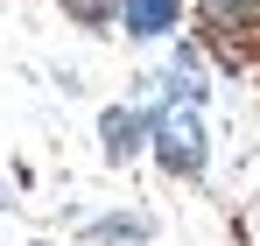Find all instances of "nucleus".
<instances>
[{
	"label": "nucleus",
	"mask_w": 260,
	"mask_h": 246,
	"mask_svg": "<svg viewBox=\"0 0 260 246\" xmlns=\"http://www.w3.org/2000/svg\"><path fill=\"white\" fill-rule=\"evenodd\" d=\"M155 162L169 176H204V120H197V106H169L155 120Z\"/></svg>",
	"instance_id": "f257e3e1"
},
{
	"label": "nucleus",
	"mask_w": 260,
	"mask_h": 246,
	"mask_svg": "<svg viewBox=\"0 0 260 246\" xmlns=\"http://www.w3.org/2000/svg\"><path fill=\"white\" fill-rule=\"evenodd\" d=\"M99 141H106L113 162H134L141 141H148V113H141V106H106V113H99Z\"/></svg>",
	"instance_id": "f03ea898"
},
{
	"label": "nucleus",
	"mask_w": 260,
	"mask_h": 246,
	"mask_svg": "<svg viewBox=\"0 0 260 246\" xmlns=\"http://www.w3.org/2000/svg\"><path fill=\"white\" fill-rule=\"evenodd\" d=\"M176 21H183V0H120V28H127L134 42L169 36Z\"/></svg>",
	"instance_id": "7ed1b4c3"
},
{
	"label": "nucleus",
	"mask_w": 260,
	"mask_h": 246,
	"mask_svg": "<svg viewBox=\"0 0 260 246\" xmlns=\"http://www.w3.org/2000/svg\"><path fill=\"white\" fill-rule=\"evenodd\" d=\"M253 14H260V0H204V21H211V36H239V28H253Z\"/></svg>",
	"instance_id": "20e7f679"
},
{
	"label": "nucleus",
	"mask_w": 260,
	"mask_h": 246,
	"mask_svg": "<svg viewBox=\"0 0 260 246\" xmlns=\"http://www.w3.org/2000/svg\"><path fill=\"white\" fill-rule=\"evenodd\" d=\"M78 21H91V28H106V21H120V0H63Z\"/></svg>",
	"instance_id": "39448f33"
}]
</instances>
